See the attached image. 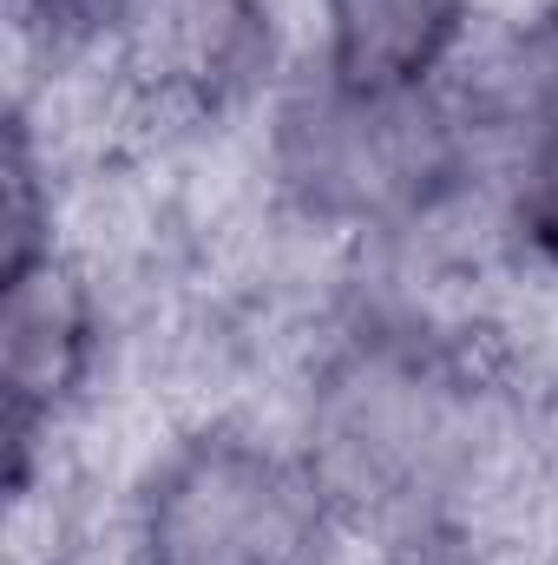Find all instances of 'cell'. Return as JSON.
Segmentation results:
<instances>
[{
    "label": "cell",
    "instance_id": "7a4b0ae2",
    "mask_svg": "<svg viewBox=\"0 0 558 565\" xmlns=\"http://www.w3.org/2000/svg\"><path fill=\"white\" fill-rule=\"evenodd\" d=\"M99 369H106V282L73 250H53L26 270H7L0 382H7L13 467L40 460L93 408Z\"/></svg>",
    "mask_w": 558,
    "mask_h": 565
},
{
    "label": "cell",
    "instance_id": "6da1fadb",
    "mask_svg": "<svg viewBox=\"0 0 558 565\" xmlns=\"http://www.w3.org/2000/svg\"><path fill=\"white\" fill-rule=\"evenodd\" d=\"M119 513L132 565H342L355 533L302 440L250 415L178 427Z\"/></svg>",
    "mask_w": 558,
    "mask_h": 565
},
{
    "label": "cell",
    "instance_id": "277c9868",
    "mask_svg": "<svg viewBox=\"0 0 558 565\" xmlns=\"http://www.w3.org/2000/svg\"><path fill=\"white\" fill-rule=\"evenodd\" d=\"M13 7V26L20 40H40V53H60V46H93L106 40L119 0H7Z\"/></svg>",
    "mask_w": 558,
    "mask_h": 565
},
{
    "label": "cell",
    "instance_id": "3957f363",
    "mask_svg": "<svg viewBox=\"0 0 558 565\" xmlns=\"http://www.w3.org/2000/svg\"><path fill=\"white\" fill-rule=\"evenodd\" d=\"M473 33L480 0H315V79L355 99L440 93Z\"/></svg>",
    "mask_w": 558,
    "mask_h": 565
}]
</instances>
